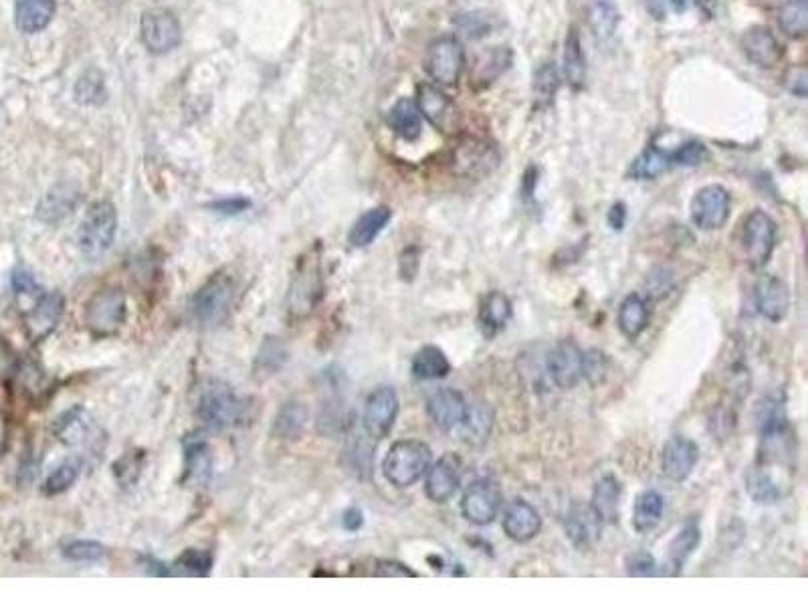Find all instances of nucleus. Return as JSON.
<instances>
[{
    "label": "nucleus",
    "instance_id": "4",
    "mask_svg": "<svg viewBox=\"0 0 808 606\" xmlns=\"http://www.w3.org/2000/svg\"><path fill=\"white\" fill-rule=\"evenodd\" d=\"M431 461L433 451L427 443L417 439H402L388 449L382 463V471L390 485L398 489H407L427 473Z\"/></svg>",
    "mask_w": 808,
    "mask_h": 606
},
{
    "label": "nucleus",
    "instance_id": "28",
    "mask_svg": "<svg viewBox=\"0 0 808 606\" xmlns=\"http://www.w3.org/2000/svg\"><path fill=\"white\" fill-rule=\"evenodd\" d=\"M57 13L55 0H15V23L25 35L45 31Z\"/></svg>",
    "mask_w": 808,
    "mask_h": 606
},
{
    "label": "nucleus",
    "instance_id": "19",
    "mask_svg": "<svg viewBox=\"0 0 808 606\" xmlns=\"http://www.w3.org/2000/svg\"><path fill=\"white\" fill-rule=\"evenodd\" d=\"M501 526L505 536L518 544L534 540L542 530V516L534 505L522 497L514 499L501 516Z\"/></svg>",
    "mask_w": 808,
    "mask_h": 606
},
{
    "label": "nucleus",
    "instance_id": "14",
    "mask_svg": "<svg viewBox=\"0 0 808 606\" xmlns=\"http://www.w3.org/2000/svg\"><path fill=\"white\" fill-rule=\"evenodd\" d=\"M548 372L560 390H572L584 378V352L574 340H562L548 356Z\"/></svg>",
    "mask_w": 808,
    "mask_h": 606
},
{
    "label": "nucleus",
    "instance_id": "51",
    "mask_svg": "<svg viewBox=\"0 0 808 606\" xmlns=\"http://www.w3.org/2000/svg\"><path fill=\"white\" fill-rule=\"evenodd\" d=\"M707 148L701 142H685L681 144L677 150L671 152V160H673V168L675 166H699L707 160Z\"/></svg>",
    "mask_w": 808,
    "mask_h": 606
},
{
    "label": "nucleus",
    "instance_id": "11",
    "mask_svg": "<svg viewBox=\"0 0 808 606\" xmlns=\"http://www.w3.org/2000/svg\"><path fill=\"white\" fill-rule=\"evenodd\" d=\"M730 207V192L724 186H703L691 200V223L701 231H720L730 219Z\"/></svg>",
    "mask_w": 808,
    "mask_h": 606
},
{
    "label": "nucleus",
    "instance_id": "32",
    "mask_svg": "<svg viewBox=\"0 0 808 606\" xmlns=\"http://www.w3.org/2000/svg\"><path fill=\"white\" fill-rule=\"evenodd\" d=\"M665 510V497L655 489H645L635 499L633 510V528L637 534L653 532L663 518Z\"/></svg>",
    "mask_w": 808,
    "mask_h": 606
},
{
    "label": "nucleus",
    "instance_id": "35",
    "mask_svg": "<svg viewBox=\"0 0 808 606\" xmlns=\"http://www.w3.org/2000/svg\"><path fill=\"white\" fill-rule=\"evenodd\" d=\"M308 423V409L303 402L289 400L279 409L275 423H273V435L283 441H295L301 437L303 429Z\"/></svg>",
    "mask_w": 808,
    "mask_h": 606
},
{
    "label": "nucleus",
    "instance_id": "42",
    "mask_svg": "<svg viewBox=\"0 0 808 606\" xmlns=\"http://www.w3.org/2000/svg\"><path fill=\"white\" fill-rule=\"evenodd\" d=\"M79 473H81V459L79 457L65 459L49 473V477L43 483V491L47 495H59V493L67 491L79 479Z\"/></svg>",
    "mask_w": 808,
    "mask_h": 606
},
{
    "label": "nucleus",
    "instance_id": "38",
    "mask_svg": "<svg viewBox=\"0 0 808 606\" xmlns=\"http://www.w3.org/2000/svg\"><path fill=\"white\" fill-rule=\"evenodd\" d=\"M562 71L566 77V83L572 89H582L584 81H586V61H584V53H582V45L578 39V33L572 29L566 35L564 41V57H562Z\"/></svg>",
    "mask_w": 808,
    "mask_h": 606
},
{
    "label": "nucleus",
    "instance_id": "58",
    "mask_svg": "<svg viewBox=\"0 0 808 606\" xmlns=\"http://www.w3.org/2000/svg\"><path fill=\"white\" fill-rule=\"evenodd\" d=\"M342 524H344V528H346L348 532H358V530L364 526V514H362V510L356 508V505H352V508H348V510L344 512Z\"/></svg>",
    "mask_w": 808,
    "mask_h": 606
},
{
    "label": "nucleus",
    "instance_id": "24",
    "mask_svg": "<svg viewBox=\"0 0 808 606\" xmlns=\"http://www.w3.org/2000/svg\"><path fill=\"white\" fill-rule=\"evenodd\" d=\"M213 475V455L205 439L190 435L184 441V483L202 487L211 481Z\"/></svg>",
    "mask_w": 808,
    "mask_h": 606
},
{
    "label": "nucleus",
    "instance_id": "40",
    "mask_svg": "<svg viewBox=\"0 0 808 606\" xmlns=\"http://www.w3.org/2000/svg\"><path fill=\"white\" fill-rule=\"evenodd\" d=\"M75 97L83 106H101L108 99L104 75L99 69H87L75 83Z\"/></svg>",
    "mask_w": 808,
    "mask_h": 606
},
{
    "label": "nucleus",
    "instance_id": "15",
    "mask_svg": "<svg viewBox=\"0 0 808 606\" xmlns=\"http://www.w3.org/2000/svg\"><path fill=\"white\" fill-rule=\"evenodd\" d=\"M469 413V402L455 388H439L427 398V415L441 431H455Z\"/></svg>",
    "mask_w": 808,
    "mask_h": 606
},
{
    "label": "nucleus",
    "instance_id": "47",
    "mask_svg": "<svg viewBox=\"0 0 808 606\" xmlns=\"http://www.w3.org/2000/svg\"><path fill=\"white\" fill-rule=\"evenodd\" d=\"M510 59H512V55H510V51H505V49H493V51L481 55L477 59V63H475L477 81H481V83L493 81L499 73H503L505 67L510 65Z\"/></svg>",
    "mask_w": 808,
    "mask_h": 606
},
{
    "label": "nucleus",
    "instance_id": "27",
    "mask_svg": "<svg viewBox=\"0 0 808 606\" xmlns=\"http://www.w3.org/2000/svg\"><path fill=\"white\" fill-rule=\"evenodd\" d=\"M621 497L623 487L619 477L613 473H606L594 483L590 505L604 524H617L621 514Z\"/></svg>",
    "mask_w": 808,
    "mask_h": 606
},
{
    "label": "nucleus",
    "instance_id": "3",
    "mask_svg": "<svg viewBox=\"0 0 808 606\" xmlns=\"http://www.w3.org/2000/svg\"><path fill=\"white\" fill-rule=\"evenodd\" d=\"M118 235V211L114 202L110 200H97L85 213L79 231L77 243L79 251L87 261H97L104 257Z\"/></svg>",
    "mask_w": 808,
    "mask_h": 606
},
{
    "label": "nucleus",
    "instance_id": "56",
    "mask_svg": "<svg viewBox=\"0 0 808 606\" xmlns=\"http://www.w3.org/2000/svg\"><path fill=\"white\" fill-rule=\"evenodd\" d=\"M213 211L223 213V215H239L243 211H247L251 207V202L247 198H225V200H217L213 205H209Z\"/></svg>",
    "mask_w": 808,
    "mask_h": 606
},
{
    "label": "nucleus",
    "instance_id": "49",
    "mask_svg": "<svg viewBox=\"0 0 808 606\" xmlns=\"http://www.w3.org/2000/svg\"><path fill=\"white\" fill-rule=\"evenodd\" d=\"M106 546L99 544L95 540H75L69 542L67 546H63V556L71 562H85V564H93L106 558Z\"/></svg>",
    "mask_w": 808,
    "mask_h": 606
},
{
    "label": "nucleus",
    "instance_id": "44",
    "mask_svg": "<svg viewBox=\"0 0 808 606\" xmlns=\"http://www.w3.org/2000/svg\"><path fill=\"white\" fill-rule=\"evenodd\" d=\"M558 71L554 63H544L534 77V101L536 108H546L554 101V95L558 91Z\"/></svg>",
    "mask_w": 808,
    "mask_h": 606
},
{
    "label": "nucleus",
    "instance_id": "57",
    "mask_svg": "<svg viewBox=\"0 0 808 606\" xmlns=\"http://www.w3.org/2000/svg\"><path fill=\"white\" fill-rule=\"evenodd\" d=\"M606 221H609V227H611L613 231H623V227H625V223H627V207H625V202H615V205H613L611 211H609V217H606Z\"/></svg>",
    "mask_w": 808,
    "mask_h": 606
},
{
    "label": "nucleus",
    "instance_id": "12",
    "mask_svg": "<svg viewBox=\"0 0 808 606\" xmlns=\"http://www.w3.org/2000/svg\"><path fill=\"white\" fill-rule=\"evenodd\" d=\"M398 411L400 400L392 386L374 388L364 404V417H362L364 431L376 441L386 439L398 419Z\"/></svg>",
    "mask_w": 808,
    "mask_h": 606
},
{
    "label": "nucleus",
    "instance_id": "6",
    "mask_svg": "<svg viewBox=\"0 0 808 606\" xmlns=\"http://www.w3.org/2000/svg\"><path fill=\"white\" fill-rule=\"evenodd\" d=\"M128 308L126 295L118 287H104L95 291L87 303L83 320L93 338L116 336L126 324Z\"/></svg>",
    "mask_w": 808,
    "mask_h": 606
},
{
    "label": "nucleus",
    "instance_id": "60",
    "mask_svg": "<svg viewBox=\"0 0 808 606\" xmlns=\"http://www.w3.org/2000/svg\"><path fill=\"white\" fill-rule=\"evenodd\" d=\"M667 3H669L677 13H683L685 7H687V0H667Z\"/></svg>",
    "mask_w": 808,
    "mask_h": 606
},
{
    "label": "nucleus",
    "instance_id": "43",
    "mask_svg": "<svg viewBox=\"0 0 808 606\" xmlns=\"http://www.w3.org/2000/svg\"><path fill=\"white\" fill-rule=\"evenodd\" d=\"M287 362V348L277 338H267L255 358V374L271 376Z\"/></svg>",
    "mask_w": 808,
    "mask_h": 606
},
{
    "label": "nucleus",
    "instance_id": "55",
    "mask_svg": "<svg viewBox=\"0 0 808 606\" xmlns=\"http://www.w3.org/2000/svg\"><path fill=\"white\" fill-rule=\"evenodd\" d=\"M786 87L790 93L798 95V97H806V89H808V73L802 65L792 67L786 75Z\"/></svg>",
    "mask_w": 808,
    "mask_h": 606
},
{
    "label": "nucleus",
    "instance_id": "13",
    "mask_svg": "<svg viewBox=\"0 0 808 606\" xmlns=\"http://www.w3.org/2000/svg\"><path fill=\"white\" fill-rule=\"evenodd\" d=\"M501 508V489L491 479L473 481L461 497V514L473 526H489Z\"/></svg>",
    "mask_w": 808,
    "mask_h": 606
},
{
    "label": "nucleus",
    "instance_id": "22",
    "mask_svg": "<svg viewBox=\"0 0 808 606\" xmlns=\"http://www.w3.org/2000/svg\"><path fill=\"white\" fill-rule=\"evenodd\" d=\"M417 108L419 112L441 132H451L457 126L453 101L431 83H421L417 87Z\"/></svg>",
    "mask_w": 808,
    "mask_h": 606
},
{
    "label": "nucleus",
    "instance_id": "8",
    "mask_svg": "<svg viewBox=\"0 0 808 606\" xmlns=\"http://www.w3.org/2000/svg\"><path fill=\"white\" fill-rule=\"evenodd\" d=\"M740 243L746 261L754 269H762L774 253L776 247V225L764 211H752L742 223Z\"/></svg>",
    "mask_w": 808,
    "mask_h": 606
},
{
    "label": "nucleus",
    "instance_id": "30",
    "mask_svg": "<svg viewBox=\"0 0 808 606\" xmlns=\"http://www.w3.org/2000/svg\"><path fill=\"white\" fill-rule=\"evenodd\" d=\"M386 122L390 130L407 142H415L423 132V114L413 99L402 97L390 108Z\"/></svg>",
    "mask_w": 808,
    "mask_h": 606
},
{
    "label": "nucleus",
    "instance_id": "18",
    "mask_svg": "<svg viewBox=\"0 0 808 606\" xmlns=\"http://www.w3.org/2000/svg\"><path fill=\"white\" fill-rule=\"evenodd\" d=\"M461 485V461L457 455L447 453L427 469L425 493L435 503H447L455 497Z\"/></svg>",
    "mask_w": 808,
    "mask_h": 606
},
{
    "label": "nucleus",
    "instance_id": "53",
    "mask_svg": "<svg viewBox=\"0 0 808 606\" xmlns=\"http://www.w3.org/2000/svg\"><path fill=\"white\" fill-rule=\"evenodd\" d=\"M11 283H13V289L17 295H27V297L39 295V283H37L35 275L25 267H19L13 271Z\"/></svg>",
    "mask_w": 808,
    "mask_h": 606
},
{
    "label": "nucleus",
    "instance_id": "5",
    "mask_svg": "<svg viewBox=\"0 0 808 606\" xmlns=\"http://www.w3.org/2000/svg\"><path fill=\"white\" fill-rule=\"evenodd\" d=\"M235 301V279L227 273H215L200 285L190 299V316L200 326H215L227 320Z\"/></svg>",
    "mask_w": 808,
    "mask_h": 606
},
{
    "label": "nucleus",
    "instance_id": "45",
    "mask_svg": "<svg viewBox=\"0 0 808 606\" xmlns=\"http://www.w3.org/2000/svg\"><path fill=\"white\" fill-rule=\"evenodd\" d=\"M144 461H146V453L140 451V449H134V451L124 453V455L112 465V471H114L116 481H118L122 487H132V485H136V481H138L140 475H142Z\"/></svg>",
    "mask_w": 808,
    "mask_h": 606
},
{
    "label": "nucleus",
    "instance_id": "54",
    "mask_svg": "<svg viewBox=\"0 0 808 606\" xmlns=\"http://www.w3.org/2000/svg\"><path fill=\"white\" fill-rule=\"evenodd\" d=\"M606 356L598 350H590L584 354V378H588L592 384L600 382L602 376L606 374Z\"/></svg>",
    "mask_w": 808,
    "mask_h": 606
},
{
    "label": "nucleus",
    "instance_id": "26",
    "mask_svg": "<svg viewBox=\"0 0 808 606\" xmlns=\"http://www.w3.org/2000/svg\"><path fill=\"white\" fill-rule=\"evenodd\" d=\"M512 316H514L512 299L503 291H489L481 301L477 322L485 338H495L499 332L508 328Z\"/></svg>",
    "mask_w": 808,
    "mask_h": 606
},
{
    "label": "nucleus",
    "instance_id": "34",
    "mask_svg": "<svg viewBox=\"0 0 808 606\" xmlns=\"http://www.w3.org/2000/svg\"><path fill=\"white\" fill-rule=\"evenodd\" d=\"M411 372L417 380H439L449 376L451 362L439 346L427 344L413 356Z\"/></svg>",
    "mask_w": 808,
    "mask_h": 606
},
{
    "label": "nucleus",
    "instance_id": "2",
    "mask_svg": "<svg viewBox=\"0 0 808 606\" xmlns=\"http://www.w3.org/2000/svg\"><path fill=\"white\" fill-rule=\"evenodd\" d=\"M243 404L233 386L219 378L202 382L196 398V415L213 431H225L239 423Z\"/></svg>",
    "mask_w": 808,
    "mask_h": 606
},
{
    "label": "nucleus",
    "instance_id": "46",
    "mask_svg": "<svg viewBox=\"0 0 808 606\" xmlns=\"http://www.w3.org/2000/svg\"><path fill=\"white\" fill-rule=\"evenodd\" d=\"M748 493L756 503H776L780 499V487L766 469H754L748 475Z\"/></svg>",
    "mask_w": 808,
    "mask_h": 606
},
{
    "label": "nucleus",
    "instance_id": "48",
    "mask_svg": "<svg viewBox=\"0 0 808 606\" xmlns=\"http://www.w3.org/2000/svg\"><path fill=\"white\" fill-rule=\"evenodd\" d=\"M463 431V437L471 443H483L489 435L491 429V415L487 409L483 407H471L469 404V413L467 419L463 421V425L459 427Z\"/></svg>",
    "mask_w": 808,
    "mask_h": 606
},
{
    "label": "nucleus",
    "instance_id": "39",
    "mask_svg": "<svg viewBox=\"0 0 808 606\" xmlns=\"http://www.w3.org/2000/svg\"><path fill=\"white\" fill-rule=\"evenodd\" d=\"M778 27L790 39H804L808 33V0H786L778 11Z\"/></svg>",
    "mask_w": 808,
    "mask_h": 606
},
{
    "label": "nucleus",
    "instance_id": "36",
    "mask_svg": "<svg viewBox=\"0 0 808 606\" xmlns=\"http://www.w3.org/2000/svg\"><path fill=\"white\" fill-rule=\"evenodd\" d=\"M673 168L671 152L661 150L659 146H649L643 150V154L631 164L629 176L635 180H655L667 170Z\"/></svg>",
    "mask_w": 808,
    "mask_h": 606
},
{
    "label": "nucleus",
    "instance_id": "23",
    "mask_svg": "<svg viewBox=\"0 0 808 606\" xmlns=\"http://www.w3.org/2000/svg\"><path fill=\"white\" fill-rule=\"evenodd\" d=\"M79 200H81V192L73 182H61L55 184L39 202V209H37V217L43 223H59L65 217H69L77 207H79Z\"/></svg>",
    "mask_w": 808,
    "mask_h": 606
},
{
    "label": "nucleus",
    "instance_id": "9",
    "mask_svg": "<svg viewBox=\"0 0 808 606\" xmlns=\"http://www.w3.org/2000/svg\"><path fill=\"white\" fill-rule=\"evenodd\" d=\"M429 77L441 87L457 85L465 69V51L455 37H439L429 45L425 57Z\"/></svg>",
    "mask_w": 808,
    "mask_h": 606
},
{
    "label": "nucleus",
    "instance_id": "21",
    "mask_svg": "<svg viewBox=\"0 0 808 606\" xmlns=\"http://www.w3.org/2000/svg\"><path fill=\"white\" fill-rule=\"evenodd\" d=\"M65 312V297L59 291H51L45 293L37 299V303L33 306V310L27 314L25 318V330L27 336L33 342H41L45 340L59 324V320L63 318Z\"/></svg>",
    "mask_w": 808,
    "mask_h": 606
},
{
    "label": "nucleus",
    "instance_id": "31",
    "mask_svg": "<svg viewBox=\"0 0 808 606\" xmlns=\"http://www.w3.org/2000/svg\"><path fill=\"white\" fill-rule=\"evenodd\" d=\"M649 320H651V312H649L647 299H643L639 293H631L623 299L621 308H619V316H617V324L625 338L637 340L647 330Z\"/></svg>",
    "mask_w": 808,
    "mask_h": 606
},
{
    "label": "nucleus",
    "instance_id": "1",
    "mask_svg": "<svg viewBox=\"0 0 808 606\" xmlns=\"http://www.w3.org/2000/svg\"><path fill=\"white\" fill-rule=\"evenodd\" d=\"M322 293V253L320 247H314L308 253H303L295 263L287 293V318L291 322L308 320L316 312Z\"/></svg>",
    "mask_w": 808,
    "mask_h": 606
},
{
    "label": "nucleus",
    "instance_id": "59",
    "mask_svg": "<svg viewBox=\"0 0 808 606\" xmlns=\"http://www.w3.org/2000/svg\"><path fill=\"white\" fill-rule=\"evenodd\" d=\"M5 445H7V417L0 413V457H3Z\"/></svg>",
    "mask_w": 808,
    "mask_h": 606
},
{
    "label": "nucleus",
    "instance_id": "37",
    "mask_svg": "<svg viewBox=\"0 0 808 606\" xmlns=\"http://www.w3.org/2000/svg\"><path fill=\"white\" fill-rule=\"evenodd\" d=\"M213 554L207 550L190 548L184 550L172 564H166V576H192L202 578L209 576L213 570Z\"/></svg>",
    "mask_w": 808,
    "mask_h": 606
},
{
    "label": "nucleus",
    "instance_id": "33",
    "mask_svg": "<svg viewBox=\"0 0 808 606\" xmlns=\"http://www.w3.org/2000/svg\"><path fill=\"white\" fill-rule=\"evenodd\" d=\"M392 213L386 207H376L366 211L350 229L348 233V243L356 249H364L376 241V237L386 229L390 223Z\"/></svg>",
    "mask_w": 808,
    "mask_h": 606
},
{
    "label": "nucleus",
    "instance_id": "29",
    "mask_svg": "<svg viewBox=\"0 0 808 606\" xmlns=\"http://www.w3.org/2000/svg\"><path fill=\"white\" fill-rule=\"evenodd\" d=\"M701 542V530L699 524L695 520H689L677 534L675 538L669 542L667 548V560H665V570L669 576H677L681 574V570L685 568L687 560L693 556V552L697 550Z\"/></svg>",
    "mask_w": 808,
    "mask_h": 606
},
{
    "label": "nucleus",
    "instance_id": "20",
    "mask_svg": "<svg viewBox=\"0 0 808 606\" xmlns=\"http://www.w3.org/2000/svg\"><path fill=\"white\" fill-rule=\"evenodd\" d=\"M699 461V447L695 441L675 435L671 437L661 451V471L671 481H685Z\"/></svg>",
    "mask_w": 808,
    "mask_h": 606
},
{
    "label": "nucleus",
    "instance_id": "10",
    "mask_svg": "<svg viewBox=\"0 0 808 606\" xmlns=\"http://www.w3.org/2000/svg\"><path fill=\"white\" fill-rule=\"evenodd\" d=\"M140 39L148 53L166 55L182 41L180 21L172 11L150 9L140 19Z\"/></svg>",
    "mask_w": 808,
    "mask_h": 606
},
{
    "label": "nucleus",
    "instance_id": "17",
    "mask_svg": "<svg viewBox=\"0 0 808 606\" xmlns=\"http://www.w3.org/2000/svg\"><path fill=\"white\" fill-rule=\"evenodd\" d=\"M602 528L604 522L590 503H572L568 508L564 518V532L572 546H576L578 550L592 548L600 540Z\"/></svg>",
    "mask_w": 808,
    "mask_h": 606
},
{
    "label": "nucleus",
    "instance_id": "7",
    "mask_svg": "<svg viewBox=\"0 0 808 606\" xmlns=\"http://www.w3.org/2000/svg\"><path fill=\"white\" fill-rule=\"evenodd\" d=\"M55 435L67 447L97 455L106 445V433L83 407H73L63 413L55 423Z\"/></svg>",
    "mask_w": 808,
    "mask_h": 606
},
{
    "label": "nucleus",
    "instance_id": "50",
    "mask_svg": "<svg viewBox=\"0 0 808 606\" xmlns=\"http://www.w3.org/2000/svg\"><path fill=\"white\" fill-rule=\"evenodd\" d=\"M364 576H376V578H417L419 574L411 570L407 564L396 562V560H372L370 570L364 572Z\"/></svg>",
    "mask_w": 808,
    "mask_h": 606
},
{
    "label": "nucleus",
    "instance_id": "41",
    "mask_svg": "<svg viewBox=\"0 0 808 606\" xmlns=\"http://www.w3.org/2000/svg\"><path fill=\"white\" fill-rule=\"evenodd\" d=\"M617 25H619V11L615 5H611L609 0L594 3L592 11H590V27L598 41L611 39L613 33L617 31Z\"/></svg>",
    "mask_w": 808,
    "mask_h": 606
},
{
    "label": "nucleus",
    "instance_id": "25",
    "mask_svg": "<svg viewBox=\"0 0 808 606\" xmlns=\"http://www.w3.org/2000/svg\"><path fill=\"white\" fill-rule=\"evenodd\" d=\"M744 55L762 69H772L782 59V45L766 27H752L742 37Z\"/></svg>",
    "mask_w": 808,
    "mask_h": 606
},
{
    "label": "nucleus",
    "instance_id": "52",
    "mask_svg": "<svg viewBox=\"0 0 808 606\" xmlns=\"http://www.w3.org/2000/svg\"><path fill=\"white\" fill-rule=\"evenodd\" d=\"M625 570H627L629 576H635V578L655 576L657 574V560L653 558V554H649L645 550L633 552L625 560Z\"/></svg>",
    "mask_w": 808,
    "mask_h": 606
},
{
    "label": "nucleus",
    "instance_id": "16",
    "mask_svg": "<svg viewBox=\"0 0 808 606\" xmlns=\"http://www.w3.org/2000/svg\"><path fill=\"white\" fill-rule=\"evenodd\" d=\"M754 303L758 314L768 322H782L790 308V291L778 275L764 273L754 285Z\"/></svg>",
    "mask_w": 808,
    "mask_h": 606
}]
</instances>
